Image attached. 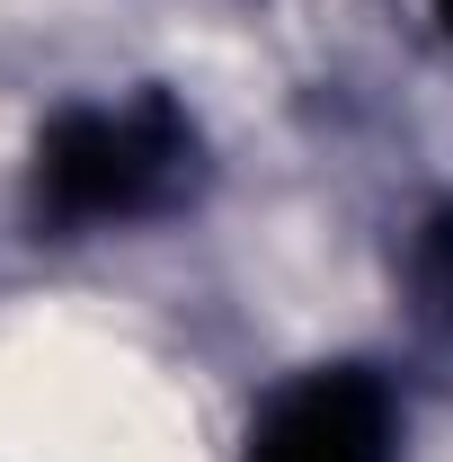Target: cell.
Wrapping results in <instances>:
<instances>
[{
    "instance_id": "6da1fadb",
    "label": "cell",
    "mask_w": 453,
    "mask_h": 462,
    "mask_svg": "<svg viewBox=\"0 0 453 462\" xmlns=\"http://www.w3.org/2000/svg\"><path fill=\"white\" fill-rule=\"evenodd\" d=\"M392 427H383V392L365 383H311L267 418L249 462H383Z\"/></svg>"
}]
</instances>
